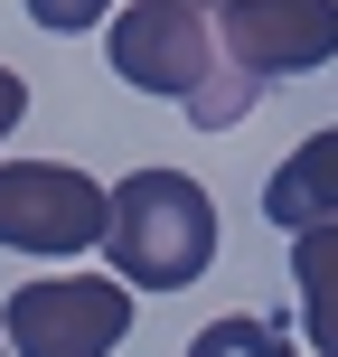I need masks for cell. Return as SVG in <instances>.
I'll return each instance as SVG.
<instances>
[{
	"label": "cell",
	"instance_id": "2",
	"mask_svg": "<svg viewBox=\"0 0 338 357\" xmlns=\"http://www.w3.org/2000/svg\"><path fill=\"white\" fill-rule=\"evenodd\" d=\"M104 245L132 291H188L216 264V197L188 169H132V178H113Z\"/></svg>",
	"mask_w": 338,
	"mask_h": 357
},
{
	"label": "cell",
	"instance_id": "7",
	"mask_svg": "<svg viewBox=\"0 0 338 357\" xmlns=\"http://www.w3.org/2000/svg\"><path fill=\"white\" fill-rule=\"evenodd\" d=\"M291 291H301V329H310V348L338 357V226L291 235Z\"/></svg>",
	"mask_w": 338,
	"mask_h": 357
},
{
	"label": "cell",
	"instance_id": "6",
	"mask_svg": "<svg viewBox=\"0 0 338 357\" xmlns=\"http://www.w3.org/2000/svg\"><path fill=\"white\" fill-rule=\"evenodd\" d=\"M263 216H272L282 235L338 226V123H329V132H310V142L263 178Z\"/></svg>",
	"mask_w": 338,
	"mask_h": 357
},
{
	"label": "cell",
	"instance_id": "11",
	"mask_svg": "<svg viewBox=\"0 0 338 357\" xmlns=\"http://www.w3.org/2000/svg\"><path fill=\"white\" fill-rule=\"evenodd\" d=\"M188 10H226V0H188Z\"/></svg>",
	"mask_w": 338,
	"mask_h": 357
},
{
	"label": "cell",
	"instance_id": "3",
	"mask_svg": "<svg viewBox=\"0 0 338 357\" xmlns=\"http://www.w3.org/2000/svg\"><path fill=\"white\" fill-rule=\"evenodd\" d=\"M10 357H113L132 339V282L123 273H47L19 282L0 310Z\"/></svg>",
	"mask_w": 338,
	"mask_h": 357
},
{
	"label": "cell",
	"instance_id": "10",
	"mask_svg": "<svg viewBox=\"0 0 338 357\" xmlns=\"http://www.w3.org/2000/svg\"><path fill=\"white\" fill-rule=\"evenodd\" d=\"M19 113H29V85H19L10 66H0V142H10V132H19Z\"/></svg>",
	"mask_w": 338,
	"mask_h": 357
},
{
	"label": "cell",
	"instance_id": "8",
	"mask_svg": "<svg viewBox=\"0 0 338 357\" xmlns=\"http://www.w3.org/2000/svg\"><path fill=\"white\" fill-rule=\"evenodd\" d=\"M188 357H291V339L272 320H254V310H226V320H207L188 339Z\"/></svg>",
	"mask_w": 338,
	"mask_h": 357
},
{
	"label": "cell",
	"instance_id": "4",
	"mask_svg": "<svg viewBox=\"0 0 338 357\" xmlns=\"http://www.w3.org/2000/svg\"><path fill=\"white\" fill-rule=\"evenodd\" d=\"M113 226V188L66 160H0V254H94Z\"/></svg>",
	"mask_w": 338,
	"mask_h": 357
},
{
	"label": "cell",
	"instance_id": "5",
	"mask_svg": "<svg viewBox=\"0 0 338 357\" xmlns=\"http://www.w3.org/2000/svg\"><path fill=\"white\" fill-rule=\"evenodd\" d=\"M216 47L235 56L245 85H282V75H320L338 56V0H226Z\"/></svg>",
	"mask_w": 338,
	"mask_h": 357
},
{
	"label": "cell",
	"instance_id": "12",
	"mask_svg": "<svg viewBox=\"0 0 338 357\" xmlns=\"http://www.w3.org/2000/svg\"><path fill=\"white\" fill-rule=\"evenodd\" d=\"M0 357H10V339H0Z\"/></svg>",
	"mask_w": 338,
	"mask_h": 357
},
{
	"label": "cell",
	"instance_id": "9",
	"mask_svg": "<svg viewBox=\"0 0 338 357\" xmlns=\"http://www.w3.org/2000/svg\"><path fill=\"white\" fill-rule=\"evenodd\" d=\"M19 10H29L47 38H85V29H104V19H113V0H19Z\"/></svg>",
	"mask_w": 338,
	"mask_h": 357
},
{
	"label": "cell",
	"instance_id": "1",
	"mask_svg": "<svg viewBox=\"0 0 338 357\" xmlns=\"http://www.w3.org/2000/svg\"><path fill=\"white\" fill-rule=\"evenodd\" d=\"M104 66L123 75L132 94H160V104H188L197 123H235L245 113V75H235V56L216 47L207 10H188V0H123L113 10V38H104Z\"/></svg>",
	"mask_w": 338,
	"mask_h": 357
}]
</instances>
